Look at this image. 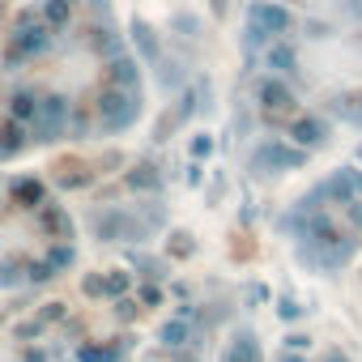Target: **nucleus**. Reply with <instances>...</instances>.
Listing matches in <instances>:
<instances>
[{
	"mask_svg": "<svg viewBox=\"0 0 362 362\" xmlns=\"http://www.w3.org/2000/svg\"><path fill=\"white\" fill-rule=\"evenodd\" d=\"M52 26L35 13V9H22V18L13 22V39H9V64H22L30 56H43L52 47Z\"/></svg>",
	"mask_w": 362,
	"mask_h": 362,
	"instance_id": "f257e3e1",
	"label": "nucleus"
},
{
	"mask_svg": "<svg viewBox=\"0 0 362 362\" xmlns=\"http://www.w3.org/2000/svg\"><path fill=\"white\" fill-rule=\"evenodd\" d=\"M247 26H256L269 43L290 35L294 30V18H290V5H277V0H256V5L247 9Z\"/></svg>",
	"mask_w": 362,
	"mask_h": 362,
	"instance_id": "f03ea898",
	"label": "nucleus"
},
{
	"mask_svg": "<svg viewBox=\"0 0 362 362\" xmlns=\"http://www.w3.org/2000/svg\"><path fill=\"white\" fill-rule=\"evenodd\" d=\"M136 111H141V98H132L128 90H115V86H111V90L98 98V115H111V128L128 124Z\"/></svg>",
	"mask_w": 362,
	"mask_h": 362,
	"instance_id": "7ed1b4c3",
	"label": "nucleus"
},
{
	"mask_svg": "<svg viewBox=\"0 0 362 362\" xmlns=\"http://www.w3.org/2000/svg\"><path fill=\"white\" fill-rule=\"evenodd\" d=\"M107 81H111L115 90H136V86H141V64L128 60V56H115V60L107 64Z\"/></svg>",
	"mask_w": 362,
	"mask_h": 362,
	"instance_id": "20e7f679",
	"label": "nucleus"
},
{
	"mask_svg": "<svg viewBox=\"0 0 362 362\" xmlns=\"http://www.w3.org/2000/svg\"><path fill=\"white\" fill-rule=\"evenodd\" d=\"M128 35H132V43H136V52H141V60H145V64H153V60L162 56V43H158V35H153V26H149V22H141V18H136V22L128 26Z\"/></svg>",
	"mask_w": 362,
	"mask_h": 362,
	"instance_id": "39448f33",
	"label": "nucleus"
},
{
	"mask_svg": "<svg viewBox=\"0 0 362 362\" xmlns=\"http://www.w3.org/2000/svg\"><path fill=\"white\" fill-rule=\"evenodd\" d=\"M294 60H298V56H294V47H290V43H281V39H273V43L264 47V64H269L273 73H294Z\"/></svg>",
	"mask_w": 362,
	"mask_h": 362,
	"instance_id": "423d86ee",
	"label": "nucleus"
},
{
	"mask_svg": "<svg viewBox=\"0 0 362 362\" xmlns=\"http://www.w3.org/2000/svg\"><path fill=\"white\" fill-rule=\"evenodd\" d=\"M39 18H43L52 30H64V26H69V18H73V0H43Z\"/></svg>",
	"mask_w": 362,
	"mask_h": 362,
	"instance_id": "0eeeda50",
	"label": "nucleus"
},
{
	"mask_svg": "<svg viewBox=\"0 0 362 362\" xmlns=\"http://www.w3.org/2000/svg\"><path fill=\"white\" fill-rule=\"evenodd\" d=\"M260 103H264V107H290V90H286L277 77H264V81H260Z\"/></svg>",
	"mask_w": 362,
	"mask_h": 362,
	"instance_id": "6e6552de",
	"label": "nucleus"
},
{
	"mask_svg": "<svg viewBox=\"0 0 362 362\" xmlns=\"http://www.w3.org/2000/svg\"><path fill=\"white\" fill-rule=\"evenodd\" d=\"M13 115H18V119H30V115H39V94H30V90H18V94H13Z\"/></svg>",
	"mask_w": 362,
	"mask_h": 362,
	"instance_id": "1a4fd4ad",
	"label": "nucleus"
},
{
	"mask_svg": "<svg viewBox=\"0 0 362 362\" xmlns=\"http://www.w3.org/2000/svg\"><path fill=\"white\" fill-rule=\"evenodd\" d=\"M90 35H94V52H107V56H111V60H115V56H119V43H115V30H111V26H103V30H98V26H94V30H90Z\"/></svg>",
	"mask_w": 362,
	"mask_h": 362,
	"instance_id": "9d476101",
	"label": "nucleus"
},
{
	"mask_svg": "<svg viewBox=\"0 0 362 362\" xmlns=\"http://www.w3.org/2000/svg\"><path fill=\"white\" fill-rule=\"evenodd\" d=\"M209 9H214V18H218V22H222V18H226V13H230V0H209Z\"/></svg>",
	"mask_w": 362,
	"mask_h": 362,
	"instance_id": "9b49d317",
	"label": "nucleus"
},
{
	"mask_svg": "<svg viewBox=\"0 0 362 362\" xmlns=\"http://www.w3.org/2000/svg\"><path fill=\"white\" fill-rule=\"evenodd\" d=\"M298 136H303V141H307V136L315 141V136H320V124H298Z\"/></svg>",
	"mask_w": 362,
	"mask_h": 362,
	"instance_id": "f8f14e48",
	"label": "nucleus"
},
{
	"mask_svg": "<svg viewBox=\"0 0 362 362\" xmlns=\"http://www.w3.org/2000/svg\"><path fill=\"white\" fill-rule=\"evenodd\" d=\"M277 5H290V0H277Z\"/></svg>",
	"mask_w": 362,
	"mask_h": 362,
	"instance_id": "ddd939ff",
	"label": "nucleus"
}]
</instances>
